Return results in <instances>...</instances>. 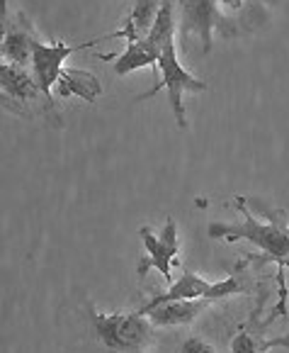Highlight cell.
Instances as JSON below:
<instances>
[{"label":"cell","mask_w":289,"mask_h":353,"mask_svg":"<svg viewBox=\"0 0 289 353\" xmlns=\"http://www.w3.org/2000/svg\"><path fill=\"white\" fill-rule=\"evenodd\" d=\"M236 210L243 214V222L226 224L212 222L206 227L209 239H224L228 244L233 241H250L260 249V254H246L250 263H277L279 268L289 270V224L282 210H270L260 205V200H248L236 195L233 200Z\"/></svg>","instance_id":"obj_1"},{"label":"cell","mask_w":289,"mask_h":353,"mask_svg":"<svg viewBox=\"0 0 289 353\" xmlns=\"http://www.w3.org/2000/svg\"><path fill=\"white\" fill-rule=\"evenodd\" d=\"M0 90L6 110L27 120H47L52 127H63L54 95L41 88L34 73H30L25 66L10 61L0 63Z\"/></svg>","instance_id":"obj_2"},{"label":"cell","mask_w":289,"mask_h":353,"mask_svg":"<svg viewBox=\"0 0 289 353\" xmlns=\"http://www.w3.org/2000/svg\"><path fill=\"white\" fill-rule=\"evenodd\" d=\"M95 336L112 353H146L153 339V324L139 312H100L85 300Z\"/></svg>","instance_id":"obj_3"},{"label":"cell","mask_w":289,"mask_h":353,"mask_svg":"<svg viewBox=\"0 0 289 353\" xmlns=\"http://www.w3.org/2000/svg\"><path fill=\"white\" fill-rule=\"evenodd\" d=\"M158 73H160L158 83H156L151 90H146V93H141L136 100H149L165 88L168 90V100H171V108H173V114H175L178 127L185 130L187 127V112H185V100H182V95L185 93H204L206 83L204 81H200V78H195L185 66H182L180 59H178V44L175 42H171L163 52H160Z\"/></svg>","instance_id":"obj_4"},{"label":"cell","mask_w":289,"mask_h":353,"mask_svg":"<svg viewBox=\"0 0 289 353\" xmlns=\"http://www.w3.org/2000/svg\"><path fill=\"white\" fill-rule=\"evenodd\" d=\"M248 288L243 285V281L238 276H228L219 283H209L202 276L192 273V270H185L175 283H171V288L160 295H153L146 305H141L139 314H149L151 310H156L163 302L171 300H226V297H236V295H246Z\"/></svg>","instance_id":"obj_5"},{"label":"cell","mask_w":289,"mask_h":353,"mask_svg":"<svg viewBox=\"0 0 289 353\" xmlns=\"http://www.w3.org/2000/svg\"><path fill=\"white\" fill-rule=\"evenodd\" d=\"M226 22L228 20L222 12V0H178L175 44L185 47L187 39L195 34L202 44V54H209L214 30H222Z\"/></svg>","instance_id":"obj_6"},{"label":"cell","mask_w":289,"mask_h":353,"mask_svg":"<svg viewBox=\"0 0 289 353\" xmlns=\"http://www.w3.org/2000/svg\"><path fill=\"white\" fill-rule=\"evenodd\" d=\"M141 244H144L146 254L141 256L139 265H136V273L139 278L149 276V270H158L160 278L165 283H173L171 268L178 263V256H180V236H178V224L173 217L165 219L163 229L158 234L151 227L139 229Z\"/></svg>","instance_id":"obj_7"},{"label":"cell","mask_w":289,"mask_h":353,"mask_svg":"<svg viewBox=\"0 0 289 353\" xmlns=\"http://www.w3.org/2000/svg\"><path fill=\"white\" fill-rule=\"evenodd\" d=\"M112 39V34L98 37V39H88V42L81 44H68V42H52L47 44L44 39H36L34 42V54H32V73H34L36 83L52 95V90L56 88L58 76L66 68L68 57H73L76 52H83V49H90L100 42H107Z\"/></svg>","instance_id":"obj_8"},{"label":"cell","mask_w":289,"mask_h":353,"mask_svg":"<svg viewBox=\"0 0 289 353\" xmlns=\"http://www.w3.org/2000/svg\"><path fill=\"white\" fill-rule=\"evenodd\" d=\"M39 39L36 30L25 15H17V22L8 20L3 25V42H0V54L3 61L17 63V66H32V54H34V42Z\"/></svg>","instance_id":"obj_9"},{"label":"cell","mask_w":289,"mask_h":353,"mask_svg":"<svg viewBox=\"0 0 289 353\" xmlns=\"http://www.w3.org/2000/svg\"><path fill=\"white\" fill-rule=\"evenodd\" d=\"M212 300H171L151 310L146 317L151 319L156 329H173V327H187L192 324L202 312L209 307Z\"/></svg>","instance_id":"obj_10"},{"label":"cell","mask_w":289,"mask_h":353,"mask_svg":"<svg viewBox=\"0 0 289 353\" xmlns=\"http://www.w3.org/2000/svg\"><path fill=\"white\" fill-rule=\"evenodd\" d=\"M105 93L100 78L90 71H83V68H63L61 76H58L56 83V95L61 100L68 98H81L85 103H95L100 95Z\"/></svg>","instance_id":"obj_11"},{"label":"cell","mask_w":289,"mask_h":353,"mask_svg":"<svg viewBox=\"0 0 289 353\" xmlns=\"http://www.w3.org/2000/svg\"><path fill=\"white\" fill-rule=\"evenodd\" d=\"M160 10V0H134L131 12L124 17L122 27L117 32H109L112 39H124V42H136V39H144L146 34L153 27L156 17Z\"/></svg>","instance_id":"obj_12"},{"label":"cell","mask_w":289,"mask_h":353,"mask_svg":"<svg viewBox=\"0 0 289 353\" xmlns=\"http://www.w3.org/2000/svg\"><path fill=\"white\" fill-rule=\"evenodd\" d=\"M114 73L117 76H127L131 71H139V68H158L160 49L151 42L149 37L144 39H136L129 42L122 54H114Z\"/></svg>","instance_id":"obj_13"},{"label":"cell","mask_w":289,"mask_h":353,"mask_svg":"<svg viewBox=\"0 0 289 353\" xmlns=\"http://www.w3.org/2000/svg\"><path fill=\"white\" fill-rule=\"evenodd\" d=\"M260 339L253 336L250 332H246V329H238L236 336L231 339V353H263V348H260Z\"/></svg>","instance_id":"obj_14"},{"label":"cell","mask_w":289,"mask_h":353,"mask_svg":"<svg viewBox=\"0 0 289 353\" xmlns=\"http://www.w3.org/2000/svg\"><path fill=\"white\" fill-rule=\"evenodd\" d=\"M180 353H219L212 341H206L204 336H190L182 341Z\"/></svg>","instance_id":"obj_15"},{"label":"cell","mask_w":289,"mask_h":353,"mask_svg":"<svg viewBox=\"0 0 289 353\" xmlns=\"http://www.w3.org/2000/svg\"><path fill=\"white\" fill-rule=\"evenodd\" d=\"M224 3H228V6H233V3H238V0H222V6Z\"/></svg>","instance_id":"obj_16"}]
</instances>
